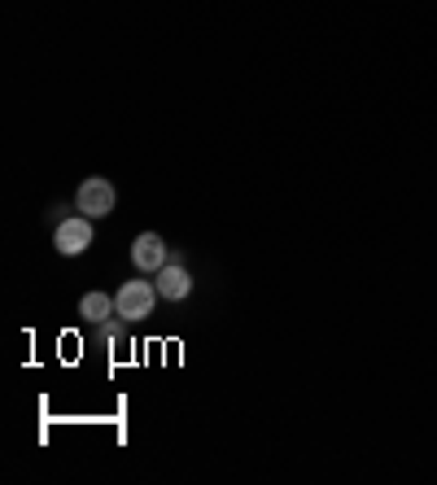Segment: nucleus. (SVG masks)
I'll list each match as a JSON object with an SVG mask.
<instances>
[{"mask_svg": "<svg viewBox=\"0 0 437 485\" xmlns=\"http://www.w3.org/2000/svg\"><path fill=\"white\" fill-rule=\"evenodd\" d=\"M158 293H163L166 302H184V298L193 293V275L179 267V263H166V267L158 271Z\"/></svg>", "mask_w": 437, "mask_h": 485, "instance_id": "39448f33", "label": "nucleus"}, {"mask_svg": "<svg viewBox=\"0 0 437 485\" xmlns=\"http://www.w3.org/2000/svg\"><path fill=\"white\" fill-rule=\"evenodd\" d=\"M53 245H57V254H66V258L83 254V250L92 245V219L88 215L61 219V223L53 227Z\"/></svg>", "mask_w": 437, "mask_h": 485, "instance_id": "f03ea898", "label": "nucleus"}, {"mask_svg": "<svg viewBox=\"0 0 437 485\" xmlns=\"http://www.w3.org/2000/svg\"><path fill=\"white\" fill-rule=\"evenodd\" d=\"M75 206H79V215L106 219L109 211H114V184H109V179H101V175L83 179V184H79V193H75Z\"/></svg>", "mask_w": 437, "mask_h": 485, "instance_id": "7ed1b4c3", "label": "nucleus"}, {"mask_svg": "<svg viewBox=\"0 0 437 485\" xmlns=\"http://www.w3.org/2000/svg\"><path fill=\"white\" fill-rule=\"evenodd\" d=\"M171 263V254H166V241L158 236V232H140L136 241H131V267L136 271H158Z\"/></svg>", "mask_w": 437, "mask_h": 485, "instance_id": "20e7f679", "label": "nucleus"}, {"mask_svg": "<svg viewBox=\"0 0 437 485\" xmlns=\"http://www.w3.org/2000/svg\"><path fill=\"white\" fill-rule=\"evenodd\" d=\"M79 315L88 323H101V320H109V315H118V311H114V298H106V293H83Z\"/></svg>", "mask_w": 437, "mask_h": 485, "instance_id": "423d86ee", "label": "nucleus"}, {"mask_svg": "<svg viewBox=\"0 0 437 485\" xmlns=\"http://www.w3.org/2000/svg\"><path fill=\"white\" fill-rule=\"evenodd\" d=\"M158 284H149V280H127L118 293H114V311L123 315V320H145V315H154V306H158Z\"/></svg>", "mask_w": 437, "mask_h": 485, "instance_id": "f257e3e1", "label": "nucleus"}]
</instances>
